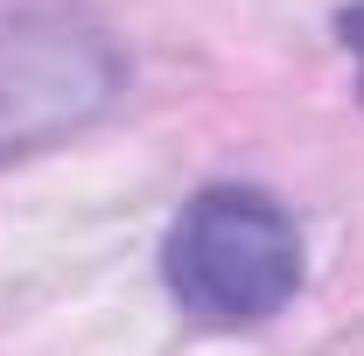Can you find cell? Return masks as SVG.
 Instances as JSON below:
<instances>
[{
  "label": "cell",
  "instance_id": "obj_1",
  "mask_svg": "<svg viewBox=\"0 0 364 356\" xmlns=\"http://www.w3.org/2000/svg\"><path fill=\"white\" fill-rule=\"evenodd\" d=\"M168 294L203 328H252L301 287V230L259 189H203L168 230Z\"/></svg>",
  "mask_w": 364,
  "mask_h": 356
},
{
  "label": "cell",
  "instance_id": "obj_2",
  "mask_svg": "<svg viewBox=\"0 0 364 356\" xmlns=\"http://www.w3.org/2000/svg\"><path fill=\"white\" fill-rule=\"evenodd\" d=\"M343 35H350V49L364 56V7H350V14H343Z\"/></svg>",
  "mask_w": 364,
  "mask_h": 356
}]
</instances>
